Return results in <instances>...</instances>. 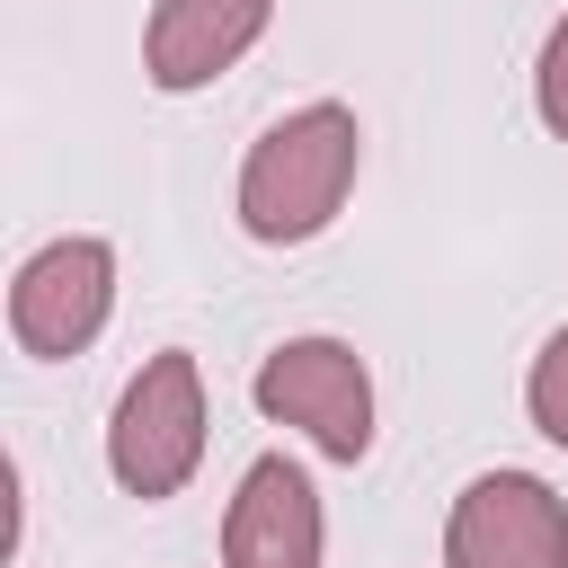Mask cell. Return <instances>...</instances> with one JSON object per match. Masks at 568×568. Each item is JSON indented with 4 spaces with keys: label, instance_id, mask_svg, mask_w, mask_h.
<instances>
[{
    "label": "cell",
    "instance_id": "6da1fadb",
    "mask_svg": "<svg viewBox=\"0 0 568 568\" xmlns=\"http://www.w3.org/2000/svg\"><path fill=\"white\" fill-rule=\"evenodd\" d=\"M355 169H364V124H355V106L311 98V106L275 115V124L248 142V160H240V231L266 240V248L320 240V231L346 213Z\"/></svg>",
    "mask_w": 568,
    "mask_h": 568
},
{
    "label": "cell",
    "instance_id": "7a4b0ae2",
    "mask_svg": "<svg viewBox=\"0 0 568 568\" xmlns=\"http://www.w3.org/2000/svg\"><path fill=\"white\" fill-rule=\"evenodd\" d=\"M204 462V373L186 346H160L124 390H115V417H106V470L124 497H178Z\"/></svg>",
    "mask_w": 568,
    "mask_h": 568
},
{
    "label": "cell",
    "instance_id": "3957f363",
    "mask_svg": "<svg viewBox=\"0 0 568 568\" xmlns=\"http://www.w3.org/2000/svg\"><path fill=\"white\" fill-rule=\"evenodd\" d=\"M248 399L275 426H302L328 462H364L373 453V373H364V355L346 337H284L257 364Z\"/></svg>",
    "mask_w": 568,
    "mask_h": 568
},
{
    "label": "cell",
    "instance_id": "277c9868",
    "mask_svg": "<svg viewBox=\"0 0 568 568\" xmlns=\"http://www.w3.org/2000/svg\"><path fill=\"white\" fill-rule=\"evenodd\" d=\"M115 311V248L98 231H71V240H44L18 284H9V337L36 355V364H62L80 346H98Z\"/></svg>",
    "mask_w": 568,
    "mask_h": 568
},
{
    "label": "cell",
    "instance_id": "5b68a950",
    "mask_svg": "<svg viewBox=\"0 0 568 568\" xmlns=\"http://www.w3.org/2000/svg\"><path fill=\"white\" fill-rule=\"evenodd\" d=\"M444 568H568V497L532 470H479L444 515Z\"/></svg>",
    "mask_w": 568,
    "mask_h": 568
},
{
    "label": "cell",
    "instance_id": "8992f818",
    "mask_svg": "<svg viewBox=\"0 0 568 568\" xmlns=\"http://www.w3.org/2000/svg\"><path fill=\"white\" fill-rule=\"evenodd\" d=\"M320 550H328V515L311 470L284 453H257L222 515V568H320Z\"/></svg>",
    "mask_w": 568,
    "mask_h": 568
},
{
    "label": "cell",
    "instance_id": "52a82bcc",
    "mask_svg": "<svg viewBox=\"0 0 568 568\" xmlns=\"http://www.w3.org/2000/svg\"><path fill=\"white\" fill-rule=\"evenodd\" d=\"M275 0H160L151 27H142V71L151 89L186 98V89H213L257 36H266Z\"/></svg>",
    "mask_w": 568,
    "mask_h": 568
},
{
    "label": "cell",
    "instance_id": "ba28073f",
    "mask_svg": "<svg viewBox=\"0 0 568 568\" xmlns=\"http://www.w3.org/2000/svg\"><path fill=\"white\" fill-rule=\"evenodd\" d=\"M524 408H532V426L568 453V328L541 337V355H532V373H524Z\"/></svg>",
    "mask_w": 568,
    "mask_h": 568
},
{
    "label": "cell",
    "instance_id": "9c48e42d",
    "mask_svg": "<svg viewBox=\"0 0 568 568\" xmlns=\"http://www.w3.org/2000/svg\"><path fill=\"white\" fill-rule=\"evenodd\" d=\"M532 106H541V124L568 142V18L541 36V62H532Z\"/></svg>",
    "mask_w": 568,
    "mask_h": 568
}]
</instances>
